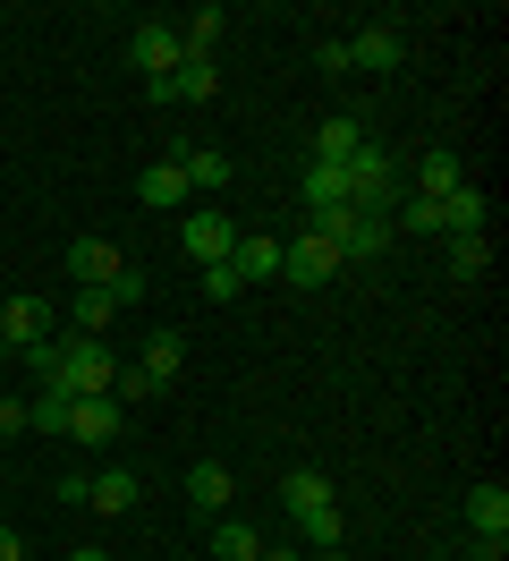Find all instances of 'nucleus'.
Returning <instances> with one entry per match:
<instances>
[{
    "label": "nucleus",
    "instance_id": "f257e3e1",
    "mask_svg": "<svg viewBox=\"0 0 509 561\" xmlns=\"http://www.w3.org/2000/svg\"><path fill=\"white\" fill-rule=\"evenodd\" d=\"M280 511H289V519H298V536L305 545H314V553H323V545H339V493H332V477H323V468H289V477H280Z\"/></svg>",
    "mask_w": 509,
    "mask_h": 561
},
{
    "label": "nucleus",
    "instance_id": "f03ea898",
    "mask_svg": "<svg viewBox=\"0 0 509 561\" xmlns=\"http://www.w3.org/2000/svg\"><path fill=\"white\" fill-rule=\"evenodd\" d=\"M111 375H119V366H111V350H102V341H77V332H68V341H43V383L68 391V400L111 391Z\"/></svg>",
    "mask_w": 509,
    "mask_h": 561
},
{
    "label": "nucleus",
    "instance_id": "7ed1b4c3",
    "mask_svg": "<svg viewBox=\"0 0 509 561\" xmlns=\"http://www.w3.org/2000/svg\"><path fill=\"white\" fill-rule=\"evenodd\" d=\"M407 196V171H400V153H382V145H357L348 153V205L373 213V221H391Z\"/></svg>",
    "mask_w": 509,
    "mask_h": 561
},
{
    "label": "nucleus",
    "instance_id": "20e7f679",
    "mask_svg": "<svg viewBox=\"0 0 509 561\" xmlns=\"http://www.w3.org/2000/svg\"><path fill=\"white\" fill-rule=\"evenodd\" d=\"M348 51V69H366V77H391L407 60V35H400V18H373V26H357V35L339 43Z\"/></svg>",
    "mask_w": 509,
    "mask_h": 561
},
{
    "label": "nucleus",
    "instance_id": "39448f33",
    "mask_svg": "<svg viewBox=\"0 0 509 561\" xmlns=\"http://www.w3.org/2000/svg\"><path fill=\"white\" fill-rule=\"evenodd\" d=\"M280 273L298 280V289H323V280L339 273V247L323 239V230H298V239H280Z\"/></svg>",
    "mask_w": 509,
    "mask_h": 561
},
{
    "label": "nucleus",
    "instance_id": "423d86ee",
    "mask_svg": "<svg viewBox=\"0 0 509 561\" xmlns=\"http://www.w3.org/2000/svg\"><path fill=\"white\" fill-rule=\"evenodd\" d=\"M178 247H187V264H230L238 221H221V213H187V221H178Z\"/></svg>",
    "mask_w": 509,
    "mask_h": 561
},
{
    "label": "nucleus",
    "instance_id": "0eeeda50",
    "mask_svg": "<svg viewBox=\"0 0 509 561\" xmlns=\"http://www.w3.org/2000/svg\"><path fill=\"white\" fill-rule=\"evenodd\" d=\"M119 273H128V255H119L111 239H94V230L68 247V280H77V289H111Z\"/></svg>",
    "mask_w": 509,
    "mask_h": 561
},
{
    "label": "nucleus",
    "instance_id": "6e6552de",
    "mask_svg": "<svg viewBox=\"0 0 509 561\" xmlns=\"http://www.w3.org/2000/svg\"><path fill=\"white\" fill-rule=\"evenodd\" d=\"M119 425H128V409H119L111 391H94V400H77V409H68V434H77L85 451H102V443H119Z\"/></svg>",
    "mask_w": 509,
    "mask_h": 561
},
{
    "label": "nucleus",
    "instance_id": "1a4fd4ad",
    "mask_svg": "<svg viewBox=\"0 0 509 561\" xmlns=\"http://www.w3.org/2000/svg\"><path fill=\"white\" fill-rule=\"evenodd\" d=\"M144 94H153V103H212V94H221V69H212V60H178V69H170L162 85H144Z\"/></svg>",
    "mask_w": 509,
    "mask_h": 561
},
{
    "label": "nucleus",
    "instance_id": "9d476101",
    "mask_svg": "<svg viewBox=\"0 0 509 561\" xmlns=\"http://www.w3.org/2000/svg\"><path fill=\"white\" fill-rule=\"evenodd\" d=\"M128 60L144 69V85H162V77L178 69V26H136V35H128Z\"/></svg>",
    "mask_w": 509,
    "mask_h": 561
},
{
    "label": "nucleus",
    "instance_id": "9b49d317",
    "mask_svg": "<svg viewBox=\"0 0 509 561\" xmlns=\"http://www.w3.org/2000/svg\"><path fill=\"white\" fill-rule=\"evenodd\" d=\"M467 536L475 545H509V485H475L467 493Z\"/></svg>",
    "mask_w": 509,
    "mask_h": 561
},
{
    "label": "nucleus",
    "instance_id": "f8f14e48",
    "mask_svg": "<svg viewBox=\"0 0 509 561\" xmlns=\"http://www.w3.org/2000/svg\"><path fill=\"white\" fill-rule=\"evenodd\" d=\"M178 366H187V341H178V332H153V341L136 350V375H144V391H170V383H178Z\"/></svg>",
    "mask_w": 509,
    "mask_h": 561
},
{
    "label": "nucleus",
    "instance_id": "ddd939ff",
    "mask_svg": "<svg viewBox=\"0 0 509 561\" xmlns=\"http://www.w3.org/2000/svg\"><path fill=\"white\" fill-rule=\"evenodd\" d=\"M0 341H9V350L51 341V307H43V298H9V307H0Z\"/></svg>",
    "mask_w": 509,
    "mask_h": 561
},
{
    "label": "nucleus",
    "instance_id": "4468645a",
    "mask_svg": "<svg viewBox=\"0 0 509 561\" xmlns=\"http://www.w3.org/2000/svg\"><path fill=\"white\" fill-rule=\"evenodd\" d=\"M459 187H467V171H459V153H450V145H433V153L416 162V187H407V196H425V205H441V196H459Z\"/></svg>",
    "mask_w": 509,
    "mask_h": 561
},
{
    "label": "nucleus",
    "instance_id": "2eb2a0df",
    "mask_svg": "<svg viewBox=\"0 0 509 561\" xmlns=\"http://www.w3.org/2000/svg\"><path fill=\"white\" fill-rule=\"evenodd\" d=\"M230 468H221V459H196V468H187V502H196V511H212V519H230Z\"/></svg>",
    "mask_w": 509,
    "mask_h": 561
},
{
    "label": "nucleus",
    "instance_id": "dca6fc26",
    "mask_svg": "<svg viewBox=\"0 0 509 561\" xmlns=\"http://www.w3.org/2000/svg\"><path fill=\"white\" fill-rule=\"evenodd\" d=\"M85 511H102V519H128V511H136V477H128V468H102V477H85Z\"/></svg>",
    "mask_w": 509,
    "mask_h": 561
},
{
    "label": "nucleus",
    "instance_id": "f3484780",
    "mask_svg": "<svg viewBox=\"0 0 509 561\" xmlns=\"http://www.w3.org/2000/svg\"><path fill=\"white\" fill-rule=\"evenodd\" d=\"M305 213H332V205H348V162H305Z\"/></svg>",
    "mask_w": 509,
    "mask_h": 561
},
{
    "label": "nucleus",
    "instance_id": "a211bd4d",
    "mask_svg": "<svg viewBox=\"0 0 509 561\" xmlns=\"http://www.w3.org/2000/svg\"><path fill=\"white\" fill-rule=\"evenodd\" d=\"M230 273H238V280H280V239H246V230H238Z\"/></svg>",
    "mask_w": 509,
    "mask_h": 561
},
{
    "label": "nucleus",
    "instance_id": "6ab92c4d",
    "mask_svg": "<svg viewBox=\"0 0 509 561\" xmlns=\"http://www.w3.org/2000/svg\"><path fill=\"white\" fill-rule=\"evenodd\" d=\"M111 316H119V307H111V289H77V298H68V332H77V341H102Z\"/></svg>",
    "mask_w": 509,
    "mask_h": 561
},
{
    "label": "nucleus",
    "instance_id": "aec40b11",
    "mask_svg": "<svg viewBox=\"0 0 509 561\" xmlns=\"http://www.w3.org/2000/svg\"><path fill=\"white\" fill-rule=\"evenodd\" d=\"M366 145V128H357V111H332L323 128H314V162H348Z\"/></svg>",
    "mask_w": 509,
    "mask_h": 561
},
{
    "label": "nucleus",
    "instance_id": "412c9836",
    "mask_svg": "<svg viewBox=\"0 0 509 561\" xmlns=\"http://www.w3.org/2000/svg\"><path fill=\"white\" fill-rule=\"evenodd\" d=\"M136 196H144L153 213H178L187 205V171H178V162H153V171L136 179Z\"/></svg>",
    "mask_w": 509,
    "mask_h": 561
},
{
    "label": "nucleus",
    "instance_id": "4be33fe9",
    "mask_svg": "<svg viewBox=\"0 0 509 561\" xmlns=\"http://www.w3.org/2000/svg\"><path fill=\"white\" fill-rule=\"evenodd\" d=\"M178 171H187V187H230V153L221 145H178Z\"/></svg>",
    "mask_w": 509,
    "mask_h": 561
},
{
    "label": "nucleus",
    "instance_id": "5701e85b",
    "mask_svg": "<svg viewBox=\"0 0 509 561\" xmlns=\"http://www.w3.org/2000/svg\"><path fill=\"white\" fill-rule=\"evenodd\" d=\"M484 187H459V196H441V239H467V230H484Z\"/></svg>",
    "mask_w": 509,
    "mask_h": 561
},
{
    "label": "nucleus",
    "instance_id": "b1692460",
    "mask_svg": "<svg viewBox=\"0 0 509 561\" xmlns=\"http://www.w3.org/2000/svg\"><path fill=\"white\" fill-rule=\"evenodd\" d=\"M212 51H221V9H196L178 26V60H212Z\"/></svg>",
    "mask_w": 509,
    "mask_h": 561
},
{
    "label": "nucleus",
    "instance_id": "393cba45",
    "mask_svg": "<svg viewBox=\"0 0 509 561\" xmlns=\"http://www.w3.org/2000/svg\"><path fill=\"white\" fill-rule=\"evenodd\" d=\"M255 553H264V527H246V519L212 527V561H255Z\"/></svg>",
    "mask_w": 509,
    "mask_h": 561
},
{
    "label": "nucleus",
    "instance_id": "a878e982",
    "mask_svg": "<svg viewBox=\"0 0 509 561\" xmlns=\"http://www.w3.org/2000/svg\"><path fill=\"white\" fill-rule=\"evenodd\" d=\"M484 264H493V239H484V230H467V239H450V273H459V280H475Z\"/></svg>",
    "mask_w": 509,
    "mask_h": 561
},
{
    "label": "nucleus",
    "instance_id": "bb28decb",
    "mask_svg": "<svg viewBox=\"0 0 509 561\" xmlns=\"http://www.w3.org/2000/svg\"><path fill=\"white\" fill-rule=\"evenodd\" d=\"M238 289H246V280H238L230 264H204V298H212V307H221V298H238Z\"/></svg>",
    "mask_w": 509,
    "mask_h": 561
},
{
    "label": "nucleus",
    "instance_id": "cd10ccee",
    "mask_svg": "<svg viewBox=\"0 0 509 561\" xmlns=\"http://www.w3.org/2000/svg\"><path fill=\"white\" fill-rule=\"evenodd\" d=\"M26 425H34L26 400H18V391H0V434H26Z\"/></svg>",
    "mask_w": 509,
    "mask_h": 561
},
{
    "label": "nucleus",
    "instance_id": "c85d7f7f",
    "mask_svg": "<svg viewBox=\"0 0 509 561\" xmlns=\"http://www.w3.org/2000/svg\"><path fill=\"white\" fill-rule=\"evenodd\" d=\"M144 289H153V280H144V273H136V264H128V273L111 280V307H128V298H144Z\"/></svg>",
    "mask_w": 509,
    "mask_h": 561
},
{
    "label": "nucleus",
    "instance_id": "c756f323",
    "mask_svg": "<svg viewBox=\"0 0 509 561\" xmlns=\"http://www.w3.org/2000/svg\"><path fill=\"white\" fill-rule=\"evenodd\" d=\"M314 69H323V77H348V51H339V35H332V43H314Z\"/></svg>",
    "mask_w": 509,
    "mask_h": 561
},
{
    "label": "nucleus",
    "instance_id": "7c9ffc66",
    "mask_svg": "<svg viewBox=\"0 0 509 561\" xmlns=\"http://www.w3.org/2000/svg\"><path fill=\"white\" fill-rule=\"evenodd\" d=\"M0 561H26V536H18L9 519H0Z\"/></svg>",
    "mask_w": 509,
    "mask_h": 561
},
{
    "label": "nucleus",
    "instance_id": "2f4dec72",
    "mask_svg": "<svg viewBox=\"0 0 509 561\" xmlns=\"http://www.w3.org/2000/svg\"><path fill=\"white\" fill-rule=\"evenodd\" d=\"M255 561H298V553H289V545H264V553H255Z\"/></svg>",
    "mask_w": 509,
    "mask_h": 561
},
{
    "label": "nucleus",
    "instance_id": "473e14b6",
    "mask_svg": "<svg viewBox=\"0 0 509 561\" xmlns=\"http://www.w3.org/2000/svg\"><path fill=\"white\" fill-rule=\"evenodd\" d=\"M68 561H111V553H94V545H77V553H68Z\"/></svg>",
    "mask_w": 509,
    "mask_h": 561
},
{
    "label": "nucleus",
    "instance_id": "72a5a7b5",
    "mask_svg": "<svg viewBox=\"0 0 509 561\" xmlns=\"http://www.w3.org/2000/svg\"><path fill=\"white\" fill-rule=\"evenodd\" d=\"M314 561H348V553H339V545H323V553H314Z\"/></svg>",
    "mask_w": 509,
    "mask_h": 561
},
{
    "label": "nucleus",
    "instance_id": "f704fd0d",
    "mask_svg": "<svg viewBox=\"0 0 509 561\" xmlns=\"http://www.w3.org/2000/svg\"><path fill=\"white\" fill-rule=\"evenodd\" d=\"M0 350H9V341H0Z\"/></svg>",
    "mask_w": 509,
    "mask_h": 561
}]
</instances>
